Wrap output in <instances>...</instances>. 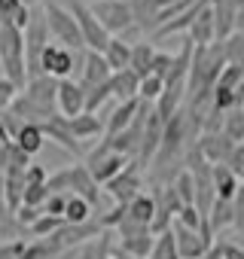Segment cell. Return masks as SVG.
Instances as JSON below:
<instances>
[{
  "mask_svg": "<svg viewBox=\"0 0 244 259\" xmlns=\"http://www.w3.org/2000/svg\"><path fill=\"white\" fill-rule=\"evenodd\" d=\"M0 67L4 76L22 92L28 82V67H25V37L19 28L0 22Z\"/></svg>",
  "mask_w": 244,
  "mask_h": 259,
  "instance_id": "cell-1",
  "label": "cell"
},
{
  "mask_svg": "<svg viewBox=\"0 0 244 259\" xmlns=\"http://www.w3.org/2000/svg\"><path fill=\"white\" fill-rule=\"evenodd\" d=\"M43 16H46V31H49V37L58 46H64L70 52H83L86 49L83 37H79V28H76V19H73L70 10H64L61 4H55V0H46Z\"/></svg>",
  "mask_w": 244,
  "mask_h": 259,
  "instance_id": "cell-2",
  "label": "cell"
},
{
  "mask_svg": "<svg viewBox=\"0 0 244 259\" xmlns=\"http://www.w3.org/2000/svg\"><path fill=\"white\" fill-rule=\"evenodd\" d=\"M89 10H92V16L98 19V25H101L110 37H116V34H122V31H129V28L135 25L132 10H129L126 0H92Z\"/></svg>",
  "mask_w": 244,
  "mask_h": 259,
  "instance_id": "cell-3",
  "label": "cell"
},
{
  "mask_svg": "<svg viewBox=\"0 0 244 259\" xmlns=\"http://www.w3.org/2000/svg\"><path fill=\"white\" fill-rule=\"evenodd\" d=\"M83 55H86V49H83V52H70V49H64V46H58V43H49L46 52H43L40 70H43L46 76H52V79H70V76L83 67Z\"/></svg>",
  "mask_w": 244,
  "mask_h": 259,
  "instance_id": "cell-4",
  "label": "cell"
},
{
  "mask_svg": "<svg viewBox=\"0 0 244 259\" xmlns=\"http://www.w3.org/2000/svg\"><path fill=\"white\" fill-rule=\"evenodd\" d=\"M171 235H174V247H177L180 259H201L211 250V226H208V220L201 223V229H186L180 223H171Z\"/></svg>",
  "mask_w": 244,
  "mask_h": 259,
  "instance_id": "cell-5",
  "label": "cell"
},
{
  "mask_svg": "<svg viewBox=\"0 0 244 259\" xmlns=\"http://www.w3.org/2000/svg\"><path fill=\"white\" fill-rule=\"evenodd\" d=\"M70 13H73V19H76V28H79V37H83L86 52H104L107 43H110V34L98 25V19L92 16L89 4H83V0H73Z\"/></svg>",
  "mask_w": 244,
  "mask_h": 259,
  "instance_id": "cell-6",
  "label": "cell"
},
{
  "mask_svg": "<svg viewBox=\"0 0 244 259\" xmlns=\"http://www.w3.org/2000/svg\"><path fill=\"white\" fill-rule=\"evenodd\" d=\"M126 168H129V156L110 153L107 144H101V147L92 153V159H89V171H92V177H95L98 186H107L113 177H119Z\"/></svg>",
  "mask_w": 244,
  "mask_h": 259,
  "instance_id": "cell-7",
  "label": "cell"
},
{
  "mask_svg": "<svg viewBox=\"0 0 244 259\" xmlns=\"http://www.w3.org/2000/svg\"><path fill=\"white\" fill-rule=\"evenodd\" d=\"M55 92H58V79H52V76H46V73L31 76V79L25 82V89H22V95H25L37 110H43L46 116H58Z\"/></svg>",
  "mask_w": 244,
  "mask_h": 259,
  "instance_id": "cell-8",
  "label": "cell"
},
{
  "mask_svg": "<svg viewBox=\"0 0 244 259\" xmlns=\"http://www.w3.org/2000/svg\"><path fill=\"white\" fill-rule=\"evenodd\" d=\"M55 107L64 119L83 116L86 113V89L76 79H58V92H55Z\"/></svg>",
  "mask_w": 244,
  "mask_h": 259,
  "instance_id": "cell-9",
  "label": "cell"
},
{
  "mask_svg": "<svg viewBox=\"0 0 244 259\" xmlns=\"http://www.w3.org/2000/svg\"><path fill=\"white\" fill-rule=\"evenodd\" d=\"M198 156L214 168V165H226L229 162V156H232V150H235V144L223 135V132H214V135H205L201 141H198Z\"/></svg>",
  "mask_w": 244,
  "mask_h": 259,
  "instance_id": "cell-10",
  "label": "cell"
},
{
  "mask_svg": "<svg viewBox=\"0 0 244 259\" xmlns=\"http://www.w3.org/2000/svg\"><path fill=\"white\" fill-rule=\"evenodd\" d=\"M162 128H165V119L156 113V107H150V113H147V122H144V135H141V162L147 165L156 153H159V147H162Z\"/></svg>",
  "mask_w": 244,
  "mask_h": 259,
  "instance_id": "cell-11",
  "label": "cell"
},
{
  "mask_svg": "<svg viewBox=\"0 0 244 259\" xmlns=\"http://www.w3.org/2000/svg\"><path fill=\"white\" fill-rule=\"evenodd\" d=\"M189 43L192 46H214L217 43V22H214V10L211 4H201L192 25H189Z\"/></svg>",
  "mask_w": 244,
  "mask_h": 259,
  "instance_id": "cell-12",
  "label": "cell"
},
{
  "mask_svg": "<svg viewBox=\"0 0 244 259\" xmlns=\"http://www.w3.org/2000/svg\"><path fill=\"white\" fill-rule=\"evenodd\" d=\"M83 79H79V85L86 89V92H92V89H101V85H107L110 82V67H107V61L101 58V52H86L83 55Z\"/></svg>",
  "mask_w": 244,
  "mask_h": 259,
  "instance_id": "cell-13",
  "label": "cell"
},
{
  "mask_svg": "<svg viewBox=\"0 0 244 259\" xmlns=\"http://www.w3.org/2000/svg\"><path fill=\"white\" fill-rule=\"evenodd\" d=\"M107 192L119 201V204H129V201H135L138 195H141V174L129 165L126 171H122L119 177H113L110 183H107Z\"/></svg>",
  "mask_w": 244,
  "mask_h": 259,
  "instance_id": "cell-14",
  "label": "cell"
},
{
  "mask_svg": "<svg viewBox=\"0 0 244 259\" xmlns=\"http://www.w3.org/2000/svg\"><path fill=\"white\" fill-rule=\"evenodd\" d=\"M70 192H73V195H79V198H86L92 207L98 204V195H101V189H98V183H95L92 171H89V168H83V165H73V168H70Z\"/></svg>",
  "mask_w": 244,
  "mask_h": 259,
  "instance_id": "cell-15",
  "label": "cell"
},
{
  "mask_svg": "<svg viewBox=\"0 0 244 259\" xmlns=\"http://www.w3.org/2000/svg\"><path fill=\"white\" fill-rule=\"evenodd\" d=\"M138 107H141V98H135V101H122V104L110 113V119L104 122L107 138H113V135H119V132H126V128L135 122V116H138Z\"/></svg>",
  "mask_w": 244,
  "mask_h": 259,
  "instance_id": "cell-16",
  "label": "cell"
},
{
  "mask_svg": "<svg viewBox=\"0 0 244 259\" xmlns=\"http://www.w3.org/2000/svg\"><path fill=\"white\" fill-rule=\"evenodd\" d=\"M40 132H43V138H52V141H58L61 147H67L70 153L83 156V147H79V144H76V138L67 132V122H64V116H52V119H46V122L40 125Z\"/></svg>",
  "mask_w": 244,
  "mask_h": 259,
  "instance_id": "cell-17",
  "label": "cell"
},
{
  "mask_svg": "<svg viewBox=\"0 0 244 259\" xmlns=\"http://www.w3.org/2000/svg\"><path fill=\"white\" fill-rule=\"evenodd\" d=\"M101 58L107 61L110 73H119V70H129V61H132V46L122 40V37H110L107 49L101 52Z\"/></svg>",
  "mask_w": 244,
  "mask_h": 259,
  "instance_id": "cell-18",
  "label": "cell"
},
{
  "mask_svg": "<svg viewBox=\"0 0 244 259\" xmlns=\"http://www.w3.org/2000/svg\"><path fill=\"white\" fill-rule=\"evenodd\" d=\"M110 95H113V101H135L138 98V85H141V79H138V73H132V70H119V73H113L110 76Z\"/></svg>",
  "mask_w": 244,
  "mask_h": 259,
  "instance_id": "cell-19",
  "label": "cell"
},
{
  "mask_svg": "<svg viewBox=\"0 0 244 259\" xmlns=\"http://www.w3.org/2000/svg\"><path fill=\"white\" fill-rule=\"evenodd\" d=\"M64 122H67V132L76 141H92V138L104 135V122L92 113H83V116H73V119H64Z\"/></svg>",
  "mask_w": 244,
  "mask_h": 259,
  "instance_id": "cell-20",
  "label": "cell"
},
{
  "mask_svg": "<svg viewBox=\"0 0 244 259\" xmlns=\"http://www.w3.org/2000/svg\"><path fill=\"white\" fill-rule=\"evenodd\" d=\"M25 174H4V189H0V195H4V207L7 213H16L22 207V195H25Z\"/></svg>",
  "mask_w": 244,
  "mask_h": 259,
  "instance_id": "cell-21",
  "label": "cell"
},
{
  "mask_svg": "<svg viewBox=\"0 0 244 259\" xmlns=\"http://www.w3.org/2000/svg\"><path fill=\"white\" fill-rule=\"evenodd\" d=\"M211 183H214V195H217L220 201H232V198H235L238 180H235V174H232L226 165H214V168H211Z\"/></svg>",
  "mask_w": 244,
  "mask_h": 259,
  "instance_id": "cell-22",
  "label": "cell"
},
{
  "mask_svg": "<svg viewBox=\"0 0 244 259\" xmlns=\"http://www.w3.org/2000/svg\"><path fill=\"white\" fill-rule=\"evenodd\" d=\"M153 58H156V49L150 43H138L132 46V61H129V70L138 73V79L150 76V67H153Z\"/></svg>",
  "mask_w": 244,
  "mask_h": 259,
  "instance_id": "cell-23",
  "label": "cell"
},
{
  "mask_svg": "<svg viewBox=\"0 0 244 259\" xmlns=\"http://www.w3.org/2000/svg\"><path fill=\"white\" fill-rule=\"evenodd\" d=\"M64 223L67 226H83V223H92V204L79 195H67L64 201Z\"/></svg>",
  "mask_w": 244,
  "mask_h": 259,
  "instance_id": "cell-24",
  "label": "cell"
},
{
  "mask_svg": "<svg viewBox=\"0 0 244 259\" xmlns=\"http://www.w3.org/2000/svg\"><path fill=\"white\" fill-rule=\"evenodd\" d=\"M25 156H37L40 153V147L46 144V138H43V132H40V125H25L22 132L16 135V141H13Z\"/></svg>",
  "mask_w": 244,
  "mask_h": 259,
  "instance_id": "cell-25",
  "label": "cell"
},
{
  "mask_svg": "<svg viewBox=\"0 0 244 259\" xmlns=\"http://www.w3.org/2000/svg\"><path fill=\"white\" fill-rule=\"evenodd\" d=\"M153 232H138V235H126L122 238V253L126 256H135V259H144V256H150V250H153Z\"/></svg>",
  "mask_w": 244,
  "mask_h": 259,
  "instance_id": "cell-26",
  "label": "cell"
},
{
  "mask_svg": "<svg viewBox=\"0 0 244 259\" xmlns=\"http://www.w3.org/2000/svg\"><path fill=\"white\" fill-rule=\"evenodd\" d=\"M129 10H132V19L141 28H150V25L159 28V7H156V0H129Z\"/></svg>",
  "mask_w": 244,
  "mask_h": 259,
  "instance_id": "cell-27",
  "label": "cell"
},
{
  "mask_svg": "<svg viewBox=\"0 0 244 259\" xmlns=\"http://www.w3.org/2000/svg\"><path fill=\"white\" fill-rule=\"evenodd\" d=\"M220 132H223L235 147H238V144H244V110H241V107H235V110H229V113L223 116Z\"/></svg>",
  "mask_w": 244,
  "mask_h": 259,
  "instance_id": "cell-28",
  "label": "cell"
},
{
  "mask_svg": "<svg viewBox=\"0 0 244 259\" xmlns=\"http://www.w3.org/2000/svg\"><path fill=\"white\" fill-rule=\"evenodd\" d=\"M153 213H156V201H153V195H144V192H141L135 201H129V204H126V217H132L135 223L150 226Z\"/></svg>",
  "mask_w": 244,
  "mask_h": 259,
  "instance_id": "cell-29",
  "label": "cell"
},
{
  "mask_svg": "<svg viewBox=\"0 0 244 259\" xmlns=\"http://www.w3.org/2000/svg\"><path fill=\"white\" fill-rule=\"evenodd\" d=\"M171 192L177 195L180 207L195 204V183H192V174H189V171H180V174L174 177V183H171Z\"/></svg>",
  "mask_w": 244,
  "mask_h": 259,
  "instance_id": "cell-30",
  "label": "cell"
},
{
  "mask_svg": "<svg viewBox=\"0 0 244 259\" xmlns=\"http://www.w3.org/2000/svg\"><path fill=\"white\" fill-rule=\"evenodd\" d=\"M220 49H223L226 64H232V67H241V70H244V34L226 37V40L220 43Z\"/></svg>",
  "mask_w": 244,
  "mask_h": 259,
  "instance_id": "cell-31",
  "label": "cell"
},
{
  "mask_svg": "<svg viewBox=\"0 0 244 259\" xmlns=\"http://www.w3.org/2000/svg\"><path fill=\"white\" fill-rule=\"evenodd\" d=\"M150 259H180V253H177V247H174V235H171V229L162 232V235H156L153 250H150Z\"/></svg>",
  "mask_w": 244,
  "mask_h": 259,
  "instance_id": "cell-32",
  "label": "cell"
},
{
  "mask_svg": "<svg viewBox=\"0 0 244 259\" xmlns=\"http://www.w3.org/2000/svg\"><path fill=\"white\" fill-rule=\"evenodd\" d=\"M208 226L211 229H220V226H232V201H220V198H214V204H211V210H208Z\"/></svg>",
  "mask_w": 244,
  "mask_h": 259,
  "instance_id": "cell-33",
  "label": "cell"
},
{
  "mask_svg": "<svg viewBox=\"0 0 244 259\" xmlns=\"http://www.w3.org/2000/svg\"><path fill=\"white\" fill-rule=\"evenodd\" d=\"M162 89H165V82L159 79V76H144L141 79V85H138V98L141 101H147V104H153V101H159L162 98Z\"/></svg>",
  "mask_w": 244,
  "mask_h": 259,
  "instance_id": "cell-34",
  "label": "cell"
},
{
  "mask_svg": "<svg viewBox=\"0 0 244 259\" xmlns=\"http://www.w3.org/2000/svg\"><path fill=\"white\" fill-rule=\"evenodd\" d=\"M61 226H64V220H61V217H49V213H43V217L28 229V232H31V235H37V238H52V235H58V229H61Z\"/></svg>",
  "mask_w": 244,
  "mask_h": 259,
  "instance_id": "cell-35",
  "label": "cell"
},
{
  "mask_svg": "<svg viewBox=\"0 0 244 259\" xmlns=\"http://www.w3.org/2000/svg\"><path fill=\"white\" fill-rule=\"evenodd\" d=\"M46 198H49L46 183H28V186H25V195H22V204H28V207H43Z\"/></svg>",
  "mask_w": 244,
  "mask_h": 259,
  "instance_id": "cell-36",
  "label": "cell"
},
{
  "mask_svg": "<svg viewBox=\"0 0 244 259\" xmlns=\"http://www.w3.org/2000/svg\"><path fill=\"white\" fill-rule=\"evenodd\" d=\"M232 226L238 232H244V186L238 183L235 189V198H232Z\"/></svg>",
  "mask_w": 244,
  "mask_h": 259,
  "instance_id": "cell-37",
  "label": "cell"
},
{
  "mask_svg": "<svg viewBox=\"0 0 244 259\" xmlns=\"http://www.w3.org/2000/svg\"><path fill=\"white\" fill-rule=\"evenodd\" d=\"M226 168L235 174V180L244 186V144H238L235 150H232V156H229V162H226Z\"/></svg>",
  "mask_w": 244,
  "mask_h": 259,
  "instance_id": "cell-38",
  "label": "cell"
},
{
  "mask_svg": "<svg viewBox=\"0 0 244 259\" xmlns=\"http://www.w3.org/2000/svg\"><path fill=\"white\" fill-rule=\"evenodd\" d=\"M13 217H16V226H25V229H31V226H34V223L43 217V207H28V204H22V207H19Z\"/></svg>",
  "mask_w": 244,
  "mask_h": 259,
  "instance_id": "cell-39",
  "label": "cell"
},
{
  "mask_svg": "<svg viewBox=\"0 0 244 259\" xmlns=\"http://www.w3.org/2000/svg\"><path fill=\"white\" fill-rule=\"evenodd\" d=\"M25 247H28V241H4L0 244V259H22V253H25Z\"/></svg>",
  "mask_w": 244,
  "mask_h": 259,
  "instance_id": "cell-40",
  "label": "cell"
},
{
  "mask_svg": "<svg viewBox=\"0 0 244 259\" xmlns=\"http://www.w3.org/2000/svg\"><path fill=\"white\" fill-rule=\"evenodd\" d=\"M16 95H19V89L7 76H0V110H10V104L16 101Z\"/></svg>",
  "mask_w": 244,
  "mask_h": 259,
  "instance_id": "cell-41",
  "label": "cell"
},
{
  "mask_svg": "<svg viewBox=\"0 0 244 259\" xmlns=\"http://www.w3.org/2000/svg\"><path fill=\"white\" fill-rule=\"evenodd\" d=\"M64 201H67V195H49L46 204H43V213H49V217H61V220H64Z\"/></svg>",
  "mask_w": 244,
  "mask_h": 259,
  "instance_id": "cell-42",
  "label": "cell"
},
{
  "mask_svg": "<svg viewBox=\"0 0 244 259\" xmlns=\"http://www.w3.org/2000/svg\"><path fill=\"white\" fill-rule=\"evenodd\" d=\"M25 183H46V168L31 162V165L25 168Z\"/></svg>",
  "mask_w": 244,
  "mask_h": 259,
  "instance_id": "cell-43",
  "label": "cell"
},
{
  "mask_svg": "<svg viewBox=\"0 0 244 259\" xmlns=\"http://www.w3.org/2000/svg\"><path fill=\"white\" fill-rule=\"evenodd\" d=\"M122 220H126V204H116L107 217H101V226H119Z\"/></svg>",
  "mask_w": 244,
  "mask_h": 259,
  "instance_id": "cell-44",
  "label": "cell"
},
{
  "mask_svg": "<svg viewBox=\"0 0 244 259\" xmlns=\"http://www.w3.org/2000/svg\"><path fill=\"white\" fill-rule=\"evenodd\" d=\"M223 259H244V250H238V247H226V244H223Z\"/></svg>",
  "mask_w": 244,
  "mask_h": 259,
  "instance_id": "cell-45",
  "label": "cell"
},
{
  "mask_svg": "<svg viewBox=\"0 0 244 259\" xmlns=\"http://www.w3.org/2000/svg\"><path fill=\"white\" fill-rule=\"evenodd\" d=\"M10 144V135H7V128H4V122H0V150H4Z\"/></svg>",
  "mask_w": 244,
  "mask_h": 259,
  "instance_id": "cell-46",
  "label": "cell"
},
{
  "mask_svg": "<svg viewBox=\"0 0 244 259\" xmlns=\"http://www.w3.org/2000/svg\"><path fill=\"white\" fill-rule=\"evenodd\" d=\"M235 7H241V10H244V0H235Z\"/></svg>",
  "mask_w": 244,
  "mask_h": 259,
  "instance_id": "cell-47",
  "label": "cell"
},
{
  "mask_svg": "<svg viewBox=\"0 0 244 259\" xmlns=\"http://www.w3.org/2000/svg\"><path fill=\"white\" fill-rule=\"evenodd\" d=\"M241 110H244V107H241Z\"/></svg>",
  "mask_w": 244,
  "mask_h": 259,
  "instance_id": "cell-48",
  "label": "cell"
}]
</instances>
